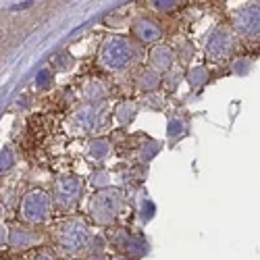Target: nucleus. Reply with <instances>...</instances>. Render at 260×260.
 Wrapping results in <instances>:
<instances>
[{"mask_svg":"<svg viewBox=\"0 0 260 260\" xmlns=\"http://www.w3.org/2000/svg\"><path fill=\"white\" fill-rule=\"evenodd\" d=\"M162 83V73H158L156 69L148 67V69H142L136 77V85L138 90L144 92V94H150V92H156L158 85Z\"/></svg>","mask_w":260,"mask_h":260,"instance_id":"12","label":"nucleus"},{"mask_svg":"<svg viewBox=\"0 0 260 260\" xmlns=\"http://www.w3.org/2000/svg\"><path fill=\"white\" fill-rule=\"evenodd\" d=\"M191 56H193V46L189 44V42H185V44L181 46V50H179V60L181 62H187Z\"/></svg>","mask_w":260,"mask_h":260,"instance_id":"26","label":"nucleus"},{"mask_svg":"<svg viewBox=\"0 0 260 260\" xmlns=\"http://www.w3.org/2000/svg\"><path fill=\"white\" fill-rule=\"evenodd\" d=\"M252 67H254V60L248 58V56H244V58H237V60L231 64V71H233L235 75H248Z\"/></svg>","mask_w":260,"mask_h":260,"instance_id":"24","label":"nucleus"},{"mask_svg":"<svg viewBox=\"0 0 260 260\" xmlns=\"http://www.w3.org/2000/svg\"><path fill=\"white\" fill-rule=\"evenodd\" d=\"M235 46H237V34L233 31V27L219 25V27H214L212 34L208 36L204 50H206V56L210 60L221 62V60H227L235 52Z\"/></svg>","mask_w":260,"mask_h":260,"instance_id":"6","label":"nucleus"},{"mask_svg":"<svg viewBox=\"0 0 260 260\" xmlns=\"http://www.w3.org/2000/svg\"><path fill=\"white\" fill-rule=\"evenodd\" d=\"M40 242V235H36L31 229L27 227H11L9 229V235H7V244L11 250H27L31 246H36Z\"/></svg>","mask_w":260,"mask_h":260,"instance_id":"11","label":"nucleus"},{"mask_svg":"<svg viewBox=\"0 0 260 260\" xmlns=\"http://www.w3.org/2000/svg\"><path fill=\"white\" fill-rule=\"evenodd\" d=\"M148 60H150V67L156 69L158 73H169L177 60V50H173L167 44H158L150 50Z\"/></svg>","mask_w":260,"mask_h":260,"instance_id":"10","label":"nucleus"},{"mask_svg":"<svg viewBox=\"0 0 260 260\" xmlns=\"http://www.w3.org/2000/svg\"><path fill=\"white\" fill-rule=\"evenodd\" d=\"M123 210V193L115 187L98 189L90 198L88 212L98 225H113Z\"/></svg>","mask_w":260,"mask_h":260,"instance_id":"2","label":"nucleus"},{"mask_svg":"<svg viewBox=\"0 0 260 260\" xmlns=\"http://www.w3.org/2000/svg\"><path fill=\"white\" fill-rule=\"evenodd\" d=\"M17 162V156H15V150L11 146H3V152H0V169L3 173H9Z\"/></svg>","mask_w":260,"mask_h":260,"instance_id":"21","label":"nucleus"},{"mask_svg":"<svg viewBox=\"0 0 260 260\" xmlns=\"http://www.w3.org/2000/svg\"><path fill=\"white\" fill-rule=\"evenodd\" d=\"M132 34H134L136 42H140V44H158V42L162 40V36H165V29L156 19L140 15L132 25Z\"/></svg>","mask_w":260,"mask_h":260,"instance_id":"9","label":"nucleus"},{"mask_svg":"<svg viewBox=\"0 0 260 260\" xmlns=\"http://www.w3.org/2000/svg\"><path fill=\"white\" fill-rule=\"evenodd\" d=\"M111 154V142L106 138H94L88 142V156L94 160H104Z\"/></svg>","mask_w":260,"mask_h":260,"instance_id":"15","label":"nucleus"},{"mask_svg":"<svg viewBox=\"0 0 260 260\" xmlns=\"http://www.w3.org/2000/svg\"><path fill=\"white\" fill-rule=\"evenodd\" d=\"M34 260H52V256L48 252H40L38 256H34Z\"/></svg>","mask_w":260,"mask_h":260,"instance_id":"27","label":"nucleus"},{"mask_svg":"<svg viewBox=\"0 0 260 260\" xmlns=\"http://www.w3.org/2000/svg\"><path fill=\"white\" fill-rule=\"evenodd\" d=\"M88 260H106V258H104L102 254H92V256H90Z\"/></svg>","mask_w":260,"mask_h":260,"instance_id":"28","label":"nucleus"},{"mask_svg":"<svg viewBox=\"0 0 260 260\" xmlns=\"http://www.w3.org/2000/svg\"><path fill=\"white\" fill-rule=\"evenodd\" d=\"M81 191H83V181L77 175H60L54 181V204L62 210H71L77 206L79 198H81Z\"/></svg>","mask_w":260,"mask_h":260,"instance_id":"7","label":"nucleus"},{"mask_svg":"<svg viewBox=\"0 0 260 260\" xmlns=\"http://www.w3.org/2000/svg\"><path fill=\"white\" fill-rule=\"evenodd\" d=\"M138 108H140V106H138V102H134V100H125V102L117 104V108H115V119H117V123L123 125V127L132 125L134 119L138 117Z\"/></svg>","mask_w":260,"mask_h":260,"instance_id":"13","label":"nucleus"},{"mask_svg":"<svg viewBox=\"0 0 260 260\" xmlns=\"http://www.w3.org/2000/svg\"><path fill=\"white\" fill-rule=\"evenodd\" d=\"M185 79L189 83L191 90H198V88H204L210 79V73L206 67H191L187 73H185Z\"/></svg>","mask_w":260,"mask_h":260,"instance_id":"16","label":"nucleus"},{"mask_svg":"<svg viewBox=\"0 0 260 260\" xmlns=\"http://www.w3.org/2000/svg\"><path fill=\"white\" fill-rule=\"evenodd\" d=\"M100 123V113L94 102H85L81 106H77L73 115H71V129L79 136H88L98 129Z\"/></svg>","mask_w":260,"mask_h":260,"instance_id":"8","label":"nucleus"},{"mask_svg":"<svg viewBox=\"0 0 260 260\" xmlns=\"http://www.w3.org/2000/svg\"><path fill=\"white\" fill-rule=\"evenodd\" d=\"M150 9L156 13H171L179 7V0H150Z\"/></svg>","mask_w":260,"mask_h":260,"instance_id":"23","label":"nucleus"},{"mask_svg":"<svg viewBox=\"0 0 260 260\" xmlns=\"http://www.w3.org/2000/svg\"><path fill=\"white\" fill-rule=\"evenodd\" d=\"M90 185L98 187V189H104V187H111V173L104 171V169H98L90 175Z\"/></svg>","mask_w":260,"mask_h":260,"instance_id":"20","label":"nucleus"},{"mask_svg":"<svg viewBox=\"0 0 260 260\" xmlns=\"http://www.w3.org/2000/svg\"><path fill=\"white\" fill-rule=\"evenodd\" d=\"M231 27L237 38L258 40L260 38V3H248L231 13Z\"/></svg>","mask_w":260,"mask_h":260,"instance_id":"5","label":"nucleus"},{"mask_svg":"<svg viewBox=\"0 0 260 260\" xmlns=\"http://www.w3.org/2000/svg\"><path fill=\"white\" fill-rule=\"evenodd\" d=\"M158 152H160V142H148L146 146H142V150L138 152V158L142 162H150Z\"/></svg>","mask_w":260,"mask_h":260,"instance_id":"22","label":"nucleus"},{"mask_svg":"<svg viewBox=\"0 0 260 260\" xmlns=\"http://www.w3.org/2000/svg\"><path fill=\"white\" fill-rule=\"evenodd\" d=\"M106 83L104 81H100V79H90L88 83H85V88H83V96H85V100L88 102H94V104H98V102H102L104 98H106Z\"/></svg>","mask_w":260,"mask_h":260,"instance_id":"14","label":"nucleus"},{"mask_svg":"<svg viewBox=\"0 0 260 260\" xmlns=\"http://www.w3.org/2000/svg\"><path fill=\"white\" fill-rule=\"evenodd\" d=\"M90 240L92 231L81 219H69L56 229V248L67 256H75L90 248Z\"/></svg>","mask_w":260,"mask_h":260,"instance_id":"3","label":"nucleus"},{"mask_svg":"<svg viewBox=\"0 0 260 260\" xmlns=\"http://www.w3.org/2000/svg\"><path fill=\"white\" fill-rule=\"evenodd\" d=\"M54 81V69L52 67H42L36 75V85L40 90H48Z\"/></svg>","mask_w":260,"mask_h":260,"instance_id":"19","label":"nucleus"},{"mask_svg":"<svg viewBox=\"0 0 260 260\" xmlns=\"http://www.w3.org/2000/svg\"><path fill=\"white\" fill-rule=\"evenodd\" d=\"M140 58V46L127 36H108L98 52V60L108 71H127Z\"/></svg>","mask_w":260,"mask_h":260,"instance_id":"1","label":"nucleus"},{"mask_svg":"<svg viewBox=\"0 0 260 260\" xmlns=\"http://www.w3.org/2000/svg\"><path fill=\"white\" fill-rule=\"evenodd\" d=\"M183 134H185V123H183L179 117H171V119H169V125H167V136H169V140L175 142V140H179Z\"/></svg>","mask_w":260,"mask_h":260,"instance_id":"18","label":"nucleus"},{"mask_svg":"<svg viewBox=\"0 0 260 260\" xmlns=\"http://www.w3.org/2000/svg\"><path fill=\"white\" fill-rule=\"evenodd\" d=\"M146 108H150V111H160V108L165 106V100L158 96V94H154V92H150V94H146V98H144V102H142Z\"/></svg>","mask_w":260,"mask_h":260,"instance_id":"25","label":"nucleus"},{"mask_svg":"<svg viewBox=\"0 0 260 260\" xmlns=\"http://www.w3.org/2000/svg\"><path fill=\"white\" fill-rule=\"evenodd\" d=\"M21 219L27 225H42L48 221V216L52 212V196L44 189H29L19 204Z\"/></svg>","mask_w":260,"mask_h":260,"instance_id":"4","label":"nucleus"},{"mask_svg":"<svg viewBox=\"0 0 260 260\" xmlns=\"http://www.w3.org/2000/svg\"><path fill=\"white\" fill-rule=\"evenodd\" d=\"M73 64H75V58L67 50H60L52 56V69L54 71H69V69H73Z\"/></svg>","mask_w":260,"mask_h":260,"instance_id":"17","label":"nucleus"},{"mask_svg":"<svg viewBox=\"0 0 260 260\" xmlns=\"http://www.w3.org/2000/svg\"><path fill=\"white\" fill-rule=\"evenodd\" d=\"M115 260H129V258H125V256H117Z\"/></svg>","mask_w":260,"mask_h":260,"instance_id":"29","label":"nucleus"}]
</instances>
